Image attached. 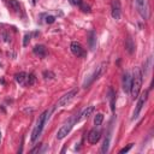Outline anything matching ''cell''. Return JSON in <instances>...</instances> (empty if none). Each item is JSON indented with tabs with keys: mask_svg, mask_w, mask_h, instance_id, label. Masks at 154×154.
Returning <instances> with one entry per match:
<instances>
[{
	"mask_svg": "<svg viewBox=\"0 0 154 154\" xmlns=\"http://www.w3.org/2000/svg\"><path fill=\"white\" fill-rule=\"evenodd\" d=\"M106 69H107V63H101L98 68H96V70L94 71V73L90 76V78H88V81H86L84 82V84H83V88H88L93 82H95L96 80L99 78L100 76H102L104 73H105V71H106Z\"/></svg>",
	"mask_w": 154,
	"mask_h": 154,
	"instance_id": "cell-3",
	"label": "cell"
},
{
	"mask_svg": "<svg viewBox=\"0 0 154 154\" xmlns=\"http://www.w3.org/2000/svg\"><path fill=\"white\" fill-rule=\"evenodd\" d=\"M3 38H4L5 42H10V36H9V34H7L6 31L3 33Z\"/></svg>",
	"mask_w": 154,
	"mask_h": 154,
	"instance_id": "cell-28",
	"label": "cell"
},
{
	"mask_svg": "<svg viewBox=\"0 0 154 154\" xmlns=\"http://www.w3.org/2000/svg\"><path fill=\"white\" fill-rule=\"evenodd\" d=\"M33 52H34V54L38 55L40 58H44V57H46V54H47V49H46V47H45L44 45H36V46L33 48Z\"/></svg>",
	"mask_w": 154,
	"mask_h": 154,
	"instance_id": "cell-13",
	"label": "cell"
},
{
	"mask_svg": "<svg viewBox=\"0 0 154 154\" xmlns=\"http://www.w3.org/2000/svg\"><path fill=\"white\" fill-rule=\"evenodd\" d=\"M35 82H36V77H35V75H34L33 72L29 73V75L27 76V86H33Z\"/></svg>",
	"mask_w": 154,
	"mask_h": 154,
	"instance_id": "cell-20",
	"label": "cell"
},
{
	"mask_svg": "<svg viewBox=\"0 0 154 154\" xmlns=\"http://www.w3.org/2000/svg\"><path fill=\"white\" fill-rule=\"evenodd\" d=\"M88 44H89V48L94 51L96 47V33L94 30H90L88 33Z\"/></svg>",
	"mask_w": 154,
	"mask_h": 154,
	"instance_id": "cell-12",
	"label": "cell"
},
{
	"mask_svg": "<svg viewBox=\"0 0 154 154\" xmlns=\"http://www.w3.org/2000/svg\"><path fill=\"white\" fill-rule=\"evenodd\" d=\"M113 19H116V21H118V19L121 18V4L118 0H113L112 1V12H111Z\"/></svg>",
	"mask_w": 154,
	"mask_h": 154,
	"instance_id": "cell-9",
	"label": "cell"
},
{
	"mask_svg": "<svg viewBox=\"0 0 154 154\" xmlns=\"http://www.w3.org/2000/svg\"><path fill=\"white\" fill-rule=\"evenodd\" d=\"M78 121H80L78 117H75V119H72V121H70L69 123L64 124L59 130H58V132H57V139H58V140H63L64 137H66L68 134L71 131V129H72V126H73V123L78 122Z\"/></svg>",
	"mask_w": 154,
	"mask_h": 154,
	"instance_id": "cell-4",
	"label": "cell"
},
{
	"mask_svg": "<svg viewBox=\"0 0 154 154\" xmlns=\"http://www.w3.org/2000/svg\"><path fill=\"white\" fill-rule=\"evenodd\" d=\"M130 86H131V76L129 72H125L123 75V80H122V87L125 93H130Z\"/></svg>",
	"mask_w": 154,
	"mask_h": 154,
	"instance_id": "cell-10",
	"label": "cell"
},
{
	"mask_svg": "<svg viewBox=\"0 0 154 154\" xmlns=\"http://www.w3.org/2000/svg\"><path fill=\"white\" fill-rule=\"evenodd\" d=\"M148 93H149L148 90H145L140 96H137L139 101H137V104H136V108H135V111H134V113H132V118H131V119L137 118V116L140 114V112H141V110H142L145 102H146L147 99H148Z\"/></svg>",
	"mask_w": 154,
	"mask_h": 154,
	"instance_id": "cell-5",
	"label": "cell"
},
{
	"mask_svg": "<svg viewBox=\"0 0 154 154\" xmlns=\"http://www.w3.org/2000/svg\"><path fill=\"white\" fill-rule=\"evenodd\" d=\"M136 5H137V10L140 12V15L147 19V10H146V0H136Z\"/></svg>",
	"mask_w": 154,
	"mask_h": 154,
	"instance_id": "cell-11",
	"label": "cell"
},
{
	"mask_svg": "<svg viewBox=\"0 0 154 154\" xmlns=\"http://www.w3.org/2000/svg\"><path fill=\"white\" fill-rule=\"evenodd\" d=\"M108 95H110L108 98H110V100H111V110L114 111V93H113L112 89L108 90Z\"/></svg>",
	"mask_w": 154,
	"mask_h": 154,
	"instance_id": "cell-22",
	"label": "cell"
},
{
	"mask_svg": "<svg viewBox=\"0 0 154 154\" xmlns=\"http://www.w3.org/2000/svg\"><path fill=\"white\" fill-rule=\"evenodd\" d=\"M70 49H71L72 54L76 55V57H82V58H83V57L87 55V53H86V51L83 49V47L81 46V44L76 42V41L71 42V45H70Z\"/></svg>",
	"mask_w": 154,
	"mask_h": 154,
	"instance_id": "cell-7",
	"label": "cell"
},
{
	"mask_svg": "<svg viewBox=\"0 0 154 154\" xmlns=\"http://www.w3.org/2000/svg\"><path fill=\"white\" fill-rule=\"evenodd\" d=\"M100 137H101V131H100L99 129L94 128V129H92V130L89 131V134H88V142H89L90 145H95V143L99 142Z\"/></svg>",
	"mask_w": 154,
	"mask_h": 154,
	"instance_id": "cell-8",
	"label": "cell"
},
{
	"mask_svg": "<svg viewBox=\"0 0 154 154\" xmlns=\"http://www.w3.org/2000/svg\"><path fill=\"white\" fill-rule=\"evenodd\" d=\"M110 140H111V137H110V136H107V137L104 140L102 148H101V152H102L104 154H106V153L108 152V147H110Z\"/></svg>",
	"mask_w": 154,
	"mask_h": 154,
	"instance_id": "cell-19",
	"label": "cell"
},
{
	"mask_svg": "<svg viewBox=\"0 0 154 154\" xmlns=\"http://www.w3.org/2000/svg\"><path fill=\"white\" fill-rule=\"evenodd\" d=\"M69 3L73 6H80L81 4H83V0H69Z\"/></svg>",
	"mask_w": 154,
	"mask_h": 154,
	"instance_id": "cell-24",
	"label": "cell"
},
{
	"mask_svg": "<svg viewBox=\"0 0 154 154\" xmlns=\"http://www.w3.org/2000/svg\"><path fill=\"white\" fill-rule=\"evenodd\" d=\"M40 147H41V145H38V146H36L35 148H33V149L30 150V153H37V152H40Z\"/></svg>",
	"mask_w": 154,
	"mask_h": 154,
	"instance_id": "cell-29",
	"label": "cell"
},
{
	"mask_svg": "<svg viewBox=\"0 0 154 154\" xmlns=\"http://www.w3.org/2000/svg\"><path fill=\"white\" fill-rule=\"evenodd\" d=\"M9 5L12 10H15L16 12H18L19 10H21V5H19V3L17 1V0H9Z\"/></svg>",
	"mask_w": 154,
	"mask_h": 154,
	"instance_id": "cell-17",
	"label": "cell"
},
{
	"mask_svg": "<svg viewBox=\"0 0 154 154\" xmlns=\"http://www.w3.org/2000/svg\"><path fill=\"white\" fill-rule=\"evenodd\" d=\"M77 93H78V89H72V90H70L69 93L64 94L62 98L58 100L57 106H58V107H64L65 105H68V104L75 98V95H77Z\"/></svg>",
	"mask_w": 154,
	"mask_h": 154,
	"instance_id": "cell-6",
	"label": "cell"
},
{
	"mask_svg": "<svg viewBox=\"0 0 154 154\" xmlns=\"http://www.w3.org/2000/svg\"><path fill=\"white\" fill-rule=\"evenodd\" d=\"M80 7H81V10H82L83 12H87V13H89V12H90V7H89L88 5H83V4H81V5H80Z\"/></svg>",
	"mask_w": 154,
	"mask_h": 154,
	"instance_id": "cell-27",
	"label": "cell"
},
{
	"mask_svg": "<svg viewBox=\"0 0 154 154\" xmlns=\"http://www.w3.org/2000/svg\"><path fill=\"white\" fill-rule=\"evenodd\" d=\"M54 22H55V17L54 16H47L46 17V23L47 24H52Z\"/></svg>",
	"mask_w": 154,
	"mask_h": 154,
	"instance_id": "cell-26",
	"label": "cell"
},
{
	"mask_svg": "<svg viewBox=\"0 0 154 154\" xmlns=\"http://www.w3.org/2000/svg\"><path fill=\"white\" fill-rule=\"evenodd\" d=\"M0 140H1V132H0Z\"/></svg>",
	"mask_w": 154,
	"mask_h": 154,
	"instance_id": "cell-31",
	"label": "cell"
},
{
	"mask_svg": "<svg viewBox=\"0 0 154 154\" xmlns=\"http://www.w3.org/2000/svg\"><path fill=\"white\" fill-rule=\"evenodd\" d=\"M42 76L45 77V78L47 80H53L54 77H55V75H54V72L53 71H51V70H45L44 72H42Z\"/></svg>",
	"mask_w": 154,
	"mask_h": 154,
	"instance_id": "cell-21",
	"label": "cell"
},
{
	"mask_svg": "<svg viewBox=\"0 0 154 154\" xmlns=\"http://www.w3.org/2000/svg\"><path fill=\"white\" fill-rule=\"evenodd\" d=\"M31 36H33V35H31L30 33L24 35V40H23V46H24V47H27V46H28V44L30 42V38H31Z\"/></svg>",
	"mask_w": 154,
	"mask_h": 154,
	"instance_id": "cell-23",
	"label": "cell"
},
{
	"mask_svg": "<svg viewBox=\"0 0 154 154\" xmlns=\"http://www.w3.org/2000/svg\"><path fill=\"white\" fill-rule=\"evenodd\" d=\"M27 73L25 72H19V73H17L16 76H15V80H16V82L18 83V84H21V86H25L27 84Z\"/></svg>",
	"mask_w": 154,
	"mask_h": 154,
	"instance_id": "cell-14",
	"label": "cell"
},
{
	"mask_svg": "<svg viewBox=\"0 0 154 154\" xmlns=\"http://www.w3.org/2000/svg\"><path fill=\"white\" fill-rule=\"evenodd\" d=\"M125 48H126V51H128L130 54L134 53V51H135V44H134V41H132L131 37H128L126 40H125Z\"/></svg>",
	"mask_w": 154,
	"mask_h": 154,
	"instance_id": "cell-15",
	"label": "cell"
},
{
	"mask_svg": "<svg viewBox=\"0 0 154 154\" xmlns=\"http://www.w3.org/2000/svg\"><path fill=\"white\" fill-rule=\"evenodd\" d=\"M49 114H51V111H48V110H46L40 117H38V121H37V123H36V126L34 128V130H33V132H31V136H30V141L34 143L37 139H38V136L41 135V132H42V130H44V128H45V124L47 123V121H48V118H49Z\"/></svg>",
	"mask_w": 154,
	"mask_h": 154,
	"instance_id": "cell-2",
	"label": "cell"
},
{
	"mask_svg": "<svg viewBox=\"0 0 154 154\" xmlns=\"http://www.w3.org/2000/svg\"><path fill=\"white\" fill-rule=\"evenodd\" d=\"M131 148H132V143H129V145H128L126 147L122 148V149L119 150V153H121V154H123V153H128V152H129V150H130Z\"/></svg>",
	"mask_w": 154,
	"mask_h": 154,
	"instance_id": "cell-25",
	"label": "cell"
},
{
	"mask_svg": "<svg viewBox=\"0 0 154 154\" xmlns=\"http://www.w3.org/2000/svg\"><path fill=\"white\" fill-rule=\"evenodd\" d=\"M94 110H95L94 106H88V107L84 108L83 112L81 113V118H88L89 116H92V113L94 112ZM81 118H80V119H81Z\"/></svg>",
	"mask_w": 154,
	"mask_h": 154,
	"instance_id": "cell-16",
	"label": "cell"
},
{
	"mask_svg": "<svg viewBox=\"0 0 154 154\" xmlns=\"http://www.w3.org/2000/svg\"><path fill=\"white\" fill-rule=\"evenodd\" d=\"M102 121H104V114H102V113H98V114H96L95 117H94V125H96V126L101 125Z\"/></svg>",
	"mask_w": 154,
	"mask_h": 154,
	"instance_id": "cell-18",
	"label": "cell"
},
{
	"mask_svg": "<svg viewBox=\"0 0 154 154\" xmlns=\"http://www.w3.org/2000/svg\"><path fill=\"white\" fill-rule=\"evenodd\" d=\"M142 71L136 68L134 70V76L131 77V86H130V94L132 96V99H136L140 92H141V87H142Z\"/></svg>",
	"mask_w": 154,
	"mask_h": 154,
	"instance_id": "cell-1",
	"label": "cell"
},
{
	"mask_svg": "<svg viewBox=\"0 0 154 154\" xmlns=\"http://www.w3.org/2000/svg\"><path fill=\"white\" fill-rule=\"evenodd\" d=\"M30 1H31L33 5H36V0H30Z\"/></svg>",
	"mask_w": 154,
	"mask_h": 154,
	"instance_id": "cell-30",
	"label": "cell"
}]
</instances>
